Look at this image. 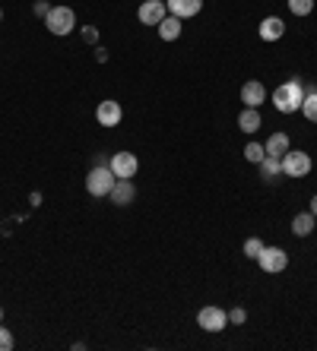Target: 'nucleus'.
Wrapping results in <instances>:
<instances>
[{"instance_id": "1", "label": "nucleus", "mask_w": 317, "mask_h": 351, "mask_svg": "<svg viewBox=\"0 0 317 351\" xmlns=\"http://www.w3.org/2000/svg\"><path fill=\"white\" fill-rule=\"evenodd\" d=\"M301 101H305V86H301L298 80L283 82V86L273 92V105H276V111H283V114L301 111Z\"/></svg>"}, {"instance_id": "2", "label": "nucleus", "mask_w": 317, "mask_h": 351, "mask_svg": "<svg viewBox=\"0 0 317 351\" xmlns=\"http://www.w3.org/2000/svg\"><path fill=\"white\" fill-rule=\"evenodd\" d=\"M117 184L115 171H111L108 165H95L89 171V178H86V190H89V196H108L111 187Z\"/></svg>"}, {"instance_id": "3", "label": "nucleus", "mask_w": 317, "mask_h": 351, "mask_svg": "<svg viewBox=\"0 0 317 351\" xmlns=\"http://www.w3.org/2000/svg\"><path fill=\"white\" fill-rule=\"evenodd\" d=\"M45 25H48L51 35H70L76 25V13L70 7H51V13L45 16Z\"/></svg>"}, {"instance_id": "4", "label": "nucleus", "mask_w": 317, "mask_h": 351, "mask_svg": "<svg viewBox=\"0 0 317 351\" xmlns=\"http://www.w3.org/2000/svg\"><path fill=\"white\" fill-rule=\"evenodd\" d=\"M279 162H283L285 178H305V174H311V156L308 152H295V149H289Z\"/></svg>"}, {"instance_id": "5", "label": "nucleus", "mask_w": 317, "mask_h": 351, "mask_svg": "<svg viewBox=\"0 0 317 351\" xmlns=\"http://www.w3.org/2000/svg\"><path fill=\"white\" fill-rule=\"evenodd\" d=\"M197 323H200V329H207V332H222L228 323V313L222 311V307H216V304H207V307L197 313Z\"/></svg>"}, {"instance_id": "6", "label": "nucleus", "mask_w": 317, "mask_h": 351, "mask_svg": "<svg viewBox=\"0 0 317 351\" xmlns=\"http://www.w3.org/2000/svg\"><path fill=\"white\" fill-rule=\"evenodd\" d=\"M260 269L270 272V276H276V272H283L285 266H289V254L285 250H279V247H263V254L257 256Z\"/></svg>"}, {"instance_id": "7", "label": "nucleus", "mask_w": 317, "mask_h": 351, "mask_svg": "<svg viewBox=\"0 0 317 351\" xmlns=\"http://www.w3.org/2000/svg\"><path fill=\"white\" fill-rule=\"evenodd\" d=\"M108 168L115 171V178H134V174L140 171V162H137L134 152H115Z\"/></svg>"}, {"instance_id": "8", "label": "nucleus", "mask_w": 317, "mask_h": 351, "mask_svg": "<svg viewBox=\"0 0 317 351\" xmlns=\"http://www.w3.org/2000/svg\"><path fill=\"white\" fill-rule=\"evenodd\" d=\"M165 13H168V7L162 0H143L140 10H137V19H140L143 25H158L165 19Z\"/></svg>"}, {"instance_id": "9", "label": "nucleus", "mask_w": 317, "mask_h": 351, "mask_svg": "<svg viewBox=\"0 0 317 351\" xmlns=\"http://www.w3.org/2000/svg\"><path fill=\"white\" fill-rule=\"evenodd\" d=\"M121 117H124V111H121V105L117 101H99V108H95V121L102 123V127H117L121 123Z\"/></svg>"}, {"instance_id": "10", "label": "nucleus", "mask_w": 317, "mask_h": 351, "mask_svg": "<svg viewBox=\"0 0 317 351\" xmlns=\"http://www.w3.org/2000/svg\"><path fill=\"white\" fill-rule=\"evenodd\" d=\"M134 196H137L134 180H130V178H117V184L111 187L108 199H111L115 206H127V203H134Z\"/></svg>"}, {"instance_id": "11", "label": "nucleus", "mask_w": 317, "mask_h": 351, "mask_svg": "<svg viewBox=\"0 0 317 351\" xmlns=\"http://www.w3.org/2000/svg\"><path fill=\"white\" fill-rule=\"evenodd\" d=\"M165 7H168L172 16L191 19V16H197V13L203 10V0H165Z\"/></svg>"}, {"instance_id": "12", "label": "nucleus", "mask_w": 317, "mask_h": 351, "mask_svg": "<svg viewBox=\"0 0 317 351\" xmlns=\"http://www.w3.org/2000/svg\"><path fill=\"white\" fill-rule=\"evenodd\" d=\"M242 101H244V108H260L263 105V101H267V89H263V82H257V80L244 82L242 86Z\"/></svg>"}, {"instance_id": "13", "label": "nucleus", "mask_w": 317, "mask_h": 351, "mask_svg": "<svg viewBox=\"0 0 317 351\" xmlns=\"http://www.w3.org/2000/svg\"><path fill=\"white\" fill-rule=\"evenodd\" d=\"M285 35V23L279 16H267L260 23V38L263 41H279Z\"/></svg>"}, {"instance_id": "14", "label": "nucleus", "mask_w": 317, "mask_h": 351, "mask_svg": "<svg viewBox=\"0 0 317 351\" xmlns=\"http://www.w3.org/2000/svg\"><path fill=\"white\" fill-rule=\"evenodd\" d=\"M238 127H242L244 133H257L260 127H263V117H260L257 108H244L242 114H238Z\"/></svg>"}, {"instance_id": "15", "label": "nucleus", "mask_w": 317, "mask_h": 351, "mask_svg": "<svg viewBox=\"0 0 317 351\" xmlns=\"http://www.w3.org/2000/svg\"><path fill=\"white\" fill-rule=\"evenodd\" d=\"M314 221H317L314 213H298L292 219V234L295 237H308L311 231H314Z\"/></svg>"}, {"instance_id": "16", "label": "nucleus", "mask_w": 317, "mask_h": 351, "mask_svg": "<svg viewBox=\"0 0 317 351\" xmlns=\"http://www.w3.org/2000/svg\"><path fill=\"white\" fill-rule=\"evenodd\" d=\"M178 35H181V19L178 16H165L158 23V38L162 41H175Z\"/></svg>"}, {"instance_id": "17", "label": "nucleus", "mask_w": 317, "mask_h": 351, "mask_svg": "<svg viewBox=\"0 0 317 351\" xmlns=\"http://www.w3.org/2000/svg\"><path fill=\"white\" fill-rule=\"evenodd\" d=\"M267 156H273V158H283L285 152H289V136L285 133H273V136L267 139Z\"/></svg>"}, {"instance_id": "18", "label": "nucleus", "mask_w": 317, "mask_h": 351, "mask_svg": "<svg viewBox=\"0 0 317 351\" xmlns=\"http://www.w3.org/2000/svg\"><path fill=\"white\" fill-rule=\"evenodd\" d=\"M301 114L308 117L311 123H317V86L305 89V101H301Z\"/></svg>"}, {"instance_id": "19", "label": "nucleus", "mask_w": 317, "mask_h": 351, "mask_svg": "<svg viewBox=\"0 0 317 351\" xmlns=\"http://www.w3.org/2000/svg\"><path fill=\"white\" fill-rule=\"evenodd\" d=\"M260 174H263L267 180H276L279 174H283V162H279V158H273V156H263V158H260Z\"/></svg>"}, {"instance_id": "20", "label": "nucleus", "mask_w": 317, "mask_h": 351, "mask_svg": "<svg viewBox=\"0 0 317 351\" xmlns=\"http://www.w3.org/2000/svg\"><path fill=\"white\" fill-rule=\"evenodd\" d=\"M263 241H260V237H248V241H244V256H248V260H257L260 254H263Z\"/></svg>"}, {"instance_id": "21", "label": "nucleus", "mask_w": 317, "mask_h": 351, "mask_svg": "<svg viewBox=\"0 0 317 351\" xmlns=\"http://www.w3.org/2000/svg\"><path fill=\"white\" fill-rule=\"evenodd\" d=\"M263 156H267V149L260 146V143H248V146H244V158H248V162L260 165V158Z\"/></svg>"}, {"instance_id": "22", "label": "nucleus", "mask_w": 317, "mask_h": 351, "mask_svg": "<svg viewBox=\"0 0 317 351\" xmlns=\"http://www.w3.org/2000/svg\"><path fill=\"white\" fill-rule=\"evenodd\" d=\"M289 10H292L295 16H308L311 10H314V0H289Z\"/></svg>"}, {"instance_id": "23", "label": "nucleus", "mask_w": 317, "mask_h": 351, "mask_svg": "<svg viewBox=\"0 0 317 351\" xmlns=\"http://www.w3.org/2000/svg\"><path fill=\"white\" fill-rule=\"evenodd\" d=\"M10 348H13V332L0 323V351H10Z\"/></svg>"}, {"instance_id": "24", "label": "nucleus", "mask_w": 317, "mask_h": 351, "mask_svg": "<svg viewBox=\"0 0 317 351\" xmlns=\"http://www.w3.org/2000/svg\"><path fill=\"white\" fill-rule=\"evenodd\" d=\"M228 319H232L235 326H242L244 319H248V313H244V307H232V311H228Z\"/></svg>"}, {"instance_id": "25", "label": "nucleus", "mask_w": 317, "mask_h": 351, "mask_svg": "<svg viewBox=\"0 0 317 351\" xmlns=\"http://www.w3.org/2000/svg\"><path fill=\"white\" fill-rule=\"evenodd\" d=\"M83 38L89 41V45H95V41H99V29H92V25L89 29H83Z\"/></svg>"}, {"instance_id": "26", "label": "nucleus", "mask_w": 317, "mask_h": 351, "mask_svg": "<svg viewBox=\"0 0 317 351\" xmlns=\"http://www.w3.org/2000/svg\"><path fill=\"white\" fill-rule=\"evenodd\" d=\"M35 13H38V16H48V13H51V3L38 0V3H35Z\"/></svg>"}, {"instance_id": "27", "label": "nucleus", "mask_w": 317, "mask_h": 351, "mask_svg": "<svg viewBox=\"0 0 317 351\" xmlns=\"http://www.w3.org/2000/svg\"><path fill=\"white\" fill-rule=\"evenodd\" d=\"M311 213H314V219H317V193L311 196Z\"/></svg>"}, {"instance_id": "28", "label": "nucleus", "mask_w": 317, "mask_h": 351, "mask_svg": "<svg viewBox=\"0 0 317 351\" xmlns=\"http://www.w3.org/2000/svg\"><path fill=\"white\" fill-rule=\"evenodd\" d=\"M0 319H3V307H0Z\"/></svg>"}, {"instance_id": "29", "label": "nucleus", "mask_w": 317, "mask_h": 351, "mask_svg": "<svg viewBox=\"0 0 317 351\" xmlns=\"http://www.w3.org/2000/svg\"><path fill=\"white\" fill-rule=\"evenodd\" d=\"M0 19H3V10H0Z\"/></svg>"}]
</instances>
